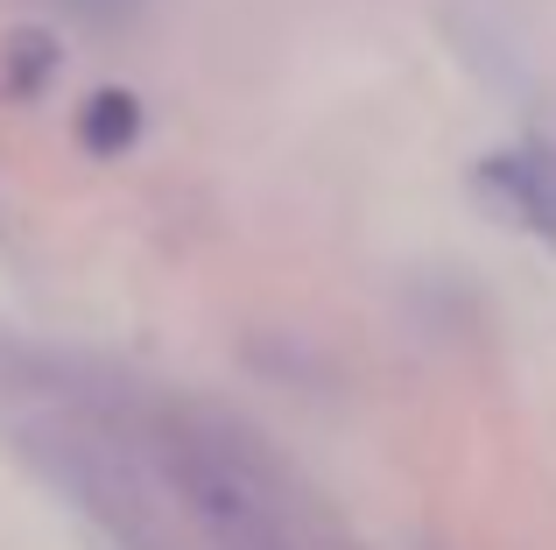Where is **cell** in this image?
Instances as JSON below:
<instances>
[{
    "label": "cell",
    "instance_id": "obj_1",
    "mask_svg": "<svg viewBox=\"0 0 556 550\" xmlns=\"http://www.w3.org/2000/svg\"><path fill=\"white\" fill-rule=\"evenodd\" d=\"M472 184L486 191V205H501L515 226H529L535 240H556V149L529 141V149H501L472 170Z\"/></svg>",
    "mask_w": 556,
    "mask_h": 550
},
{
    "label": "cell",
    "instance_id": "obj_2",
    "mask_svg": "<svg viewBox=\"0 0 556 550\" xmlns=\"http://www.w3.org/2000/svg\"><path fill=\"white\" fill-rule=\"evenodd\" d=\"M78 135H85V149L121 155L127 141L141 135V99H135V92H121V85L92 92V99H85V113H78Z\"/></svg>",
    "mask_w": 556,
    "mask_h": 550
},
{
    "label": "cell",
    "instance_id": "obj_3",
    "mask_svg": "<svg viewBox=\"0 0 556 550\" xmlns=\"http://www.w3.org/2000/svg\"><path fill=\"white\" fill-rule=\"evenodd\" d=\"M0 78H8V92H14V99L42 92V85L56 78V42L42 36V28H14V36H8V64H0Z\"/></svg>",
    "mask_w": 556,
    "mask_h": 550
}]
</instances>
